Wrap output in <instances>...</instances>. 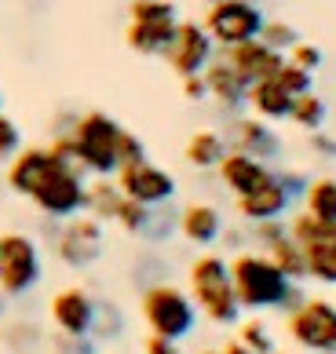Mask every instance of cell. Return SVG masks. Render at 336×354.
<instances>
[{
  "label": "cell",
  "mask_w": 336,
  "mask_h": 354,
  "mask_svg": "<svg viewBox=\"0 0 336 354\" xmlns=\"http://www.w3.org/2000/svg\"><path fill=\"white\" fill-rule=\"evenodd\" d=\"M183 157H187V165H194V168H216L227 157V139L219 132H212V128H201V132H194L187 139Z\"/></svg>",
  "instance_id": "7402d4cb"
},
{
  "label": "cell",
  "mask_w": 336,
  "mask_h": 354,
  "mask_svg": "<svg viewBox=\"0 0 336 354\" xmlns=\"http://www.w3.org/2000/svg\"><path fill=\"white\" fill-rule=\"evenodd\" d=\"M143 354H183V351H179V344H172V339H161V336H147V344H143Z\"/></svg>",
  "instance_id": "ee69618b"
},
{
  "label": "cell",
  "mask_w": 336,
  "mask_h": 354,
  "mask_svg": "<svg viewBox=\"0 0 336 354\" xmlns=\"http://www.w3.org/2000/svg\"><path fill=\"white\" fill-rule=\"evenodd\" d=\"M113 223H118V227H121L124 234H143V230H147V223H150V208H147V205H139V201L121 198Z\"/></svg>",
  "instance_id": "d6a6232c"
},
{
  "label": "cell",
  "mask_w": 336,
  "mask_h": 354,
  "mask_svg": "<svg viewBox=\"0 0 336 354\" xmlns=\"http://www.w3.org/2000/svg\"><path fill=\"white\" fill-rule=\"evenodd\" d=\"M55 351L59 354H95V339L92 336H55Z\"/></svg>",
  "instance_id": "60d3db41"
},
{
  "label": "cell",
  "mask_w": 336,
  "mask_h": 354,
  "mask_svg": "<svg viewBox=\"0 0 336 354\" xmlns=\"http://www.w3.org/2000/svg\"><path fill=\"white\" fill-rule=\"evenodd\" d=\"M216 172H219V183H223L227 190H234L238 198L260 190L263 183L274 179V168L270 165L256 161V157H249V153H234V150H227V157L216 165Z\"/></svg>",
  "instance_id": "2e32d148"
},
{
  "label": "cell",
  "mask_w": 336,
  "mask_h": 354,
  "mask_svg": "<svg viewBox=\"0 0 336 354\" xmlns=\"http://www.w3.org/2000/svg\"><path fill=\"white\" fill-rule=\"evenodd\" d=\"M311 136H315V139H311L315 150H318L321 157H336V139H333V136H321V132H311Z\"/></svg>",
  "instance_id": "bcb514c9"
},
{
  "label": "cell",
  "mask_w": 336,
  "mask_h": 354,
  "mask_svg": "<svg viewBox=\"0 0 336 354\" xmlns=\"http://www.w3.org/2000/svg\"><path fill=\"white\" fill-rule=\"evenodd\" d=\"M212 48L216 44H212V37L201 30V22L187 19V22H176V37H172V44H168L165 59L179 77H194L212 62Z\"/></svg>",
  "instance_id": "8fae6325"
},
{
  "label": "cell",
  "mask_w": 336,
  "mask_h": 354,
  "mask_svg": "<svg viewBox=\"0 0 336 354\" xmlns=\"http://www.w3.org/2000/svg\"><path fill=\"white\" fill-rule=\"evenodd\" d=\"M113 183L118 190L124 194L128 201H139L147 208H158V205H168L176 198V179L172 172L150 165V161H136V165H124L113 172Z\"/></svg>",
  "instance_id": "30bf717a"
},
{
  "label": "cell",
  "mask_w": 336,
  "mask_h": 354,
  "mask_svg": "<svg viewBox=\"0 0 336 354\" xmlns=\"http://www.w3.org/2000/svg\"><path fill=\"white\" fill-rule=\"evenodd\" d=\"M176 230L183 234V241L190 245H212L219 234H223V216H219L216 205H205V201H190L183 212L176 216Z\"/></svg>",
  "instance_id": "e0dca14e"
},
{
  "label": "cell",
  "mask_w": 336,
  "mask_h": 354,
  "mask_svg": "<svg viewBox=\"0 0 336 354\" xmlns=\"http://www.w3.org/2000/svg\"><path fill=\"white\" fill-rule=\"evenodd\" d=\"M227 150L249 153V157H256V161L270 165V161L281 157V139L267 121H260V117H241V121H234V128H230Z\"/></svg>",
  "instance_id": "5bb4252c"
},
{
  "label": "cell",
  "mask_w": 336,
  "mask_h": 354,
  "mask_svg": "<svg viewBox=\"0 0 336 354\" xmlns=\"http://www.w3.org/2000/svg\"><path fill=\"white\" fill-rule=\"evenodd\" d=\"M286 62H292V66H300V70H307V73H315L318 66H321V48L318 44H307V41H296L292 48H289V59Z\"/></svg>",
  "instance_id": "f35d334b"
},
{
  "label": "cell",
  "mask_w": 336,
  "mask_h": 354,
  "mask_svg": "<svg viewBox=\"0 0 336 354\" xmlns=\"http://www.w3.org/2000/svg\"><path fill=\"white\" fill-rule=\"evenodd\" d=\"M124 194L118 190L113 179H95V183H84V216H92L95 223L102 219H113L118 216V205H121Z\"/></svg>",
  "instance_id": "603a6c76"
},
{
  "label": "cell",
  "mask_w": 336,
  "mask_h": 354,
  "mask_svg": "<svg viewBox=\"0 0 336 354\" xmlns=\"http://www.w3.org/2000/svg\"><path fill=\"white\" fill-rule=\"evenodd\" d=\"M289 205H292V198L270 179V183H263L260 190L238 198V216L245 223H270V219H286Z\"/></svg>",
  "instance_id": "ac0fdd59"
},
{
  "label": "cell",
  "mask_w": 336,
  "mask_h": 354,
  "mask_svg": "<svg viewBox=\"0 0 336 354\" xmlns=\"http://www.w3.org/2000/svg\"><path fill=\"white\" fill-rule=\"evenodd\" d=\"M201 354H219V351H201Z\"/></svg>",
  "instance_id": "c3c4849f"
},
{
  "label": "cell",
  "mask_w": 336,
  "mask_h": 354,
  "mask_svg": "<svg viewBox=\"0 0 336 354\" xmlns=\"http://www.w3.org/2000/svg\"><path fill=\"white\" fill-rule=\"evenodd\" d=\"M230 285H234V299L241 310H270L281 307V296L292 285L263 252H238L227 259Z\"/></svg>",
  "instance_id": "7a4b0ae2"
},
{
  "label": "cell",
  "mask_w": 336,
  "mask_h": 354,
  "mask_svg": "<svg viewBox=\"0 0 336 354\" xmlns=\"http://www.w3.org/2000/svg\"><path fill=\"white\" fill-rule=\"evenodd\" d=\"M201 77H205V88H209V95H212L223 110L245 106V91H249V84H245L241 77L234 73V66H227L223 59H219V62H209V66L201 70Z\"/></svg>",
  "instance_id": "d6986e66"
},
{
  "label": "cell",
  "mask_w": 336,
  "mask_h": 354,
  "mask_svg": "<svg viewBox=\"0 0 336 354\" xmlns=\"http://www.w3.org/2000/svg\"><path fill=\"white\" fill-rule=\"evenodd\" d=\"M128 19L132 22H172L176 4L172 0H132L128 4Z\"/></svg>",
  "instance_id": "4dcf8cb0"
},
{
  "label": "cell",
  "mask_w": 336,
  "mask_h": 354,
  "mask_svg": "<svg viewBox=\"0 0 336 354\" xmlns=\"http://www.w3.org/2000/svg\"><path fill=\"white\" fill-rule=\"evenodd\" d=\"M106 238H102V223H95L92 216H73L62 223V230L55 234V256L73 270H84L99 263Z\"/></svg>",
  "instance_id": "9c48e42d"
},
{
  "label": "cell",
  "mask_w": 336,
  "mask_h": 354,
  "mask_svg": "<svg viewBox=\"0 0 336 354\" xmlns=\"http://www.w3.org/2000/svg\"><path fill=\"white\" fill-rule=\"evenodd\" d=\"M223 62H227V66H234V73L241 77L245 84H256V81L274 77L281 66H286V55H281V51H270L263 41H249V44L227 48Z\"/></svg>",
  "instance_id": "9a60e30c"
},
{
  "label": "cell",
  "mask_w": 336,
  "mask_h": 354,
  "mask_svg": "<svg viewBox=\"0 0 336 354\" xmlns=\"http://www.w3.org/2000/svg\"><path fill=\"white\" fill-rule=\"evenodd\" d=\"M256 41H263V44H267L270 51H281V55H286V51H289V48L296 44V41H300V33H296L289 22H281V19H274V22L267 19Z\"/></svg>",
  "instance_id": "1f68e13d"
},
{
  "label": "cell",
  "mask_w": 336,
  "mask_h": 354,
  "mask_svg": "<svg viewBox=\"0 0 336 354\" xmlns=\"http://www.w3.org/2000/svg\"><path fill=\"white\" fill-rule=\"evenodd\" d=\"M289 121L296 128H304V132H321V124H326V102H321V95H315V91L296 95L292 110H289Z\"/></svg>",
  "instance_id": "83f0119b"
},
{
  "label": "cell",
  "mask_w": 336,
  "mask_h": 354,
  "mask_svg": "<svg viewBox=\"0 0 336 354\" xmlns=\"http://www.w3.org/2000/svg\"><path fill=\"white\" fill-rule=\"evenodd\" d=\"M274 183L289 194V198H296V194L307 190V183H311V179H307L304 172H292V168H286V172H274Z\"/></svg>",
  "instance_id": "b9f144b4"
},
{
  "label": "cell",
  "mask_w": 336,
  "mask_h": 354,
  "mask_svg": "<svg viewBox=\"0 0 336 354\" xmlns=\"http://www.w3.org/2000/svg\"><path fill=\"white\" fill-rule=\"evenodd\" d=\"M263 256H267V259H270V263H274L281 274H286L289 281H304V278H307V267H304V248L296 245V241L289 238V234H286L281 241L270 245Z\"/></svg>",
  "instance_id": "484cf974"
},
{
  "label": "cell",
  "mask_w": 336,
  "mask_h": 354,
  "mask_svg": "<svg viewBox=\"0 0 336 354\" xmlns=\"http://www.w3.org/2000/svg\"><path fill=\"white\" fill-rule=\"evenodd\" d=\"M304 267H307V278H315L318 285L336 288V241L307 245L304 248Z\"/></svg>",
  "instance_id": "4316f807"
},
{
  "label": "cell",
  "mask_w": 336,
  "mask_h": 354,
  "mask_svg": "<svg viewBox=\"0 0 336 354\" xmlns=\"http://www.w3.org/2000/svg\"><path fill=\"white\" fill-rule=\"evenodd\" d=\"M176 230V216L168 212L165 205H158V208H150V223H147V230H143V238H150V241H165L168 234Z\"/></svg>",
  "instance_id": "74e56055"
},
{
  "label": "cell",
  "mask_w": 336,
  "mask_h": 354,
  "mask_svg": "<svg viewBox=\"0 0 336 354\" xmlns=\"http://www.w3.org/2000/svg\"><path fill=\"white\" fill-rule=\"evenodd\" d=\"M118 136H121V124L110 113L102 110L81 113L70 128L77 168L95 179H110L118 172Z\"/></svg>",
  "instance_id": "3957f363"
},
{
  "label": "cell",
  "mask_w": 336,
  "mask_h": 354,
  "mask_svg": "<svg viewBox=\"0 0 336 354\" xmlns=\"http://www.w3.org/2000/svg\"><path fill=\"white\" fill-rule=\"evenodd\" d=\"M30 201L41 208L48 219H59V223L81 216L84 212V172L73 165H59L55 172L30 194Z\"/></svg>",
  "instance_id": "ba28073f"
},
{
  "label": "cell",
  "mask_w": 336,
  "mask_h": 354,
  "mask_svg": "<svg viewBox=\"0 0 336 354\" xmlns=\"http://www.w3.org/2000/svg\"><path fill=\"white\" fill-rule=\"evenodd\" d=\"M286 238V219H270V223H252V241H260L263 245V252L274 241Z\"/></svg>",
  "instance_id": "ab89813d"
},
{
  "label": "cell",
  "mask_w": 336,
  "mask_h": 354,
  "mask_svg": "<svg viewBox=\"0 0 336 354\" xmlns=\"http://www.w3.org/2000/svg\"><path fill=\"white\" fill-rule=\"evenodd\" d=\"M245 102L252 106V113L260 117V121H289V110H292V95H286V91L278 88L274 77L249 84Z\"/></svg>",
  "instance_id": "ffe728a7"
},
{
  "label": "cell",
  "mask_w": 336,
  "mask_h": 354,
  "mask_svg": "<svg viewBox=\"0 0 336 354\" xmlns=\"http://www.w3.org/2000/svg\"><path fill=\"white\" fill-rule=\"evenodd\" d=\"M136 161H147V147H143V139H139L136 132L121 128V136H118V168L136 165Z\"/></svg>",
  "instance_id": "d590c367"
},
{
  "label": "cell",
  "mask_w": 336,
  "mask_h": 354,
  "mask_svg": "<svg viewBox=\"0 0 336 354\" xmlns=\"http://www.w3.org/2000/svg\"><path fill=\"white\" fill-rule=\"evenodd\" d=\"M41 248L30 234H0V296L19 299L41 281Z\"/></svg>",
  "instance_id": "5b68a950"
},
{
  "label": "cell",
  "mask_w": 336,
  "mask_h": 354,
  "mask_svg": "<svg viewBox=\"0 0 336 354\" xmlns=\"http://www.w3.org/2000/svg\"><path fill=\"white\" fill-rule=\"evenodd\" d=\"M48 314L55 322L59 336H92V322H95V299L88 288L81 285H66L51 296Z\"/></svg>",
  "instance_id": "7c38bea8"
},
{
  "label": "cell",
  "mask_w": 336,
  "mask_h": 354,
  "mask_svg": "<svg viewBox=\"0 0 336 354\" xmlns=\"http://www.w3.org/2000/svg\"><path fill=\"white\" fill-rule=\"evenodd\" d=\"M304 299H307V296H304L300 281H292V285L286 288V296H281V307H278V310H286V314H289V310H296V307H300Z\"/></svg>",
  "instance_id": "f6af8a7d"
},
{
  "label": "cell",
  "mask_w": 336,
  "mask_h": 354,
  "mask_svg": "<svg viewBox=\"0 0 336 354\" xmlns=\"http://www.w3.org/2000/svg\"><path fill=\"white\" fill-rule=\"evenodd\" d=\"M124 329V314L118 310V304H110V299H95V322H92V339L102 344V339H118Z\"/></svg>",
  "instance_id": "f1b7e54d"
},
{
  "label": "cell",
  "mask_w": 336,
  "mask_h": 354,
  "mask_svg": "<svg viewBox=\"0 0 336 354\" xmlns=\"http://www.w3.org/2000/svg\"><path fill=\"white\" fill-rule=\"evenodd\" d=\"M22 150V132L8 113H0V161H11Z\"/></svg>",
  "instance_id": "8d00e7d4"
},
{
  "label": "cell",
  "mask_w": 336,
  "mask_h": 354,
  "mask_svg": "<svg viewBox=\"0 0 336 354\" xmlns=\"http://www.w3.org/2000/svg\"><path fill=\"white\" fill-rule=\"evenodd\" d=\"M274 81H278V88L286 91V95H307V91H315L311 88V73L307 70H300V66H292V62H286L278 73H274Z\"/></svg>",
  "instance_id": "836d02e7"
},
{
  "label": "cell",
  "mask_w": 336,
  "mask_h": 354,
  "mask_svg": "<svg viewBox=\"0 0 336 354\" xmlns=\"http://www.w3.org/2000/svg\"><path fill=\"white\" fill-rule=\"evenodd\" d=\"M0 339H4L11 351H19V354H22L30 344H41V333H37V325H30V322H15V325H4Z\"/></svg>",
  "instance_id": "e575fe53"
},
{
  "label": "cell",
  "mask_w": 336,
  "mask_h": 354,
  "mask_svg": "<svg viewBox=\"0 0 336 354\" xmlns=\"http://www.w3.org/2000/svg\"><path fill=\"white\" fill-rule=\"evenodd\" d=\"M59 165H66V161H59V157L51 153L48 147H22V150L8 161L4 179H8V187L15 190V194L30 198V194L41 187V183L55 172Z\"/></svg>",
  "instance_id": "4fadbf2b"
},
{
  "label": "cell",
  "mask_w": 336,
  "mask_h": 354,
  "mask_svg": "<svg viewBox=\"0 0 336 354\" xmlns=\"http://www.w3.org/2000/svg\"><path fill=\"white\" fill-rule=\"evenodd\" d=\"M183 99H190V102H201V99H209V88H205V77H201V73L183 77Z\"/></svg>",
  "instance_id": "7bdbcfd3"
},
{
  "label": "cell",
  "mask_w": 336,
  "mask_h": 354,
  "mask_svg": "<svg viewBox=\"0 0 336 354\" xmlns=\"http://www.w3.org/2000/svg\"><path fill=\"white\" fill-rule=\"evenodd\" d=\"M139 314H143L150 336H161V339H187L198 325V307L194 299L187 296V288H179L172 281H158V285H147L143 296H139Z\"/></svg>",
  "instance_id": "277c9868"
},
{
  "label": "cell",
  "mask_w": 336,
  "mask_h": 354,
  "mask_svg": "<svg viewBox=\"0 0 336 354\" xmlns=\"http://www.w3.org/2000/svg\"><path fill=\"white\" fill-rule=\"evenodd\" d=\"M205 4H216V0H205Z\"/></svg>",
  "instance_id": "681fc988"
},
{
  "label": "cell",
  "mask_w": 336,
  "mask_h": 354,
  "mask_svg": "<svg viewBox=\"0 0 336 354\" xmlns=\"http://www.w3.org/2000/svg\"><path fill=\"white\" fill-rule=\"evenodd\" d=\"M176 22L179 19H172V22H128L124 41L139 55H165L172 37H176Z\"/></svg>",
  "instance_id": "44dd1931"
},
{
  "label": "cell",
  "mask_w": 336,
  "mask_h": 354,
  "mask_svg": "<svg viewBox=\"0 0 336 354\" xmlns=\"http://www.w3.org/2000/svg\"><path fill=\"white\" fill-rule=\"evenodd\" d=\"M304 212L315 219H336V176H321V179L307 183Z\"/></svg>",
  "instance_id": "d4e9b609"
},
{
  "label": "cell",
  "mask_w": 336,
  "mask_h": 354,
  "mask_svg": "<svg viewBox=\"0 0 336 354\" xmlns=\"http://www.w3.org/2000/svg\"><path fill=\"white\" fill-rule=\"evenodd\" d=\"M286 329L292 344L315 354H336V304L321 296H307L296 310H289Z\"/></svg>",
  "instance_id": "52a82bcc"
},
{
  "label": "cell",
  "mask_w": 336,
  "mask_h": 354,
  "mask_svg": "<svg viewBox=\"0 0 336 354\" xmlns=\"http://www.w3.org/2000/svg\"><path fill=\"white\" fill-rule=\"evenodd\" d=\"M274 354H278V351H274Z\"/></svg>",
  "instance_id": "f907efd6"
},
{
  "label": "cell",
  "mask_w": 336,
  "mask_h": 354,
  "mask_svg": "<svg viewBox=\"0 0 336 354\" xmlns=\"http://www.w3.org/2000/svg\"><path fill=\"white\" fill-rule=\"evenodd\" d=\"M286 234L300 248H307V245H329V241H336V219H315V216L300 212V216H292L286 223Z\"/></svg>",
  "instance_id": "cb8c5ba5"
},
{
  "label": "cell",
  "mask_w": 336,
  "mask_h": 354,
  "mask_svg": "<svg viewBox=\"0 0 336 354\" xmlns=\"http://www.w3.org/2000/svg\"><path fill=\"white\" fill-rule=\"evenodd\" d=\"M263 8H256L252 0H216L205 11V22L201 30L212 37V44H223V48H238V44H249L260 37L263 30Z\"/></svg>",
  "instance_id": "8992f818"
},
{
  "label": "cell",
  "mask_w": 336,
  "mask_h": 354,
  "mask_svg": "<svg viewBox=\"0 0 336 354\" xmlns=\"http://www.w3.org/2000/svg\"><path fill=\"white\" fill-rule=\"evenodd\" d=\"M219 354H252V351L245 347V344H238V339H227V344H223V351H219Z\"/></svg>",
  "instance_id": "7dc6e473"
},
{
  "label": "cell",
  "mask_w": 336,
  "mask_h": 354,
  "mask_svg": "<svg viewBox=\"0 0 336 354\" xmlns=\"http://www.w3.org/2000/svg\"><path fill=\"white\" fill-rule=\"evenodd\" d=\"M187 296L194 299L198 314H205L216 325H238L241 322V307L234 299V285H230V270L227 259L216 252L198 256L187 267Z\"/></svg>",
  "instance_id": "6da1fadb"
},
{
  "label": "cell",
  "mask_w": 336,
  "mask_h": 354,
  "mask_svg": "<svg viewBox=\"0 0 336 354\" xmlns=\"http://www.w3.org/2000/svg\"><path fill=\"white\" fill-rule=\"evenodd\" d=\"M238 344H245L252 354H274V339H270V333H267V325L260 322V318H245V322H238Z\"/></svg>",
  "instance_id": "f546056e"
}]
</instances>
